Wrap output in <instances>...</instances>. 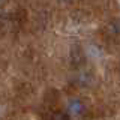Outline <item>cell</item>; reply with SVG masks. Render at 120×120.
I'll list each match as a JSON object with an SVG mask.
<instances>
[{
  "mask_svg": "<svg viewBox=\"0 0 120 120\" xmlns=\"http://www.w3.org/2000/svg\"><path fill=\"white\" fill-rule=\"evenodd\" d=\"M52 120H69V116L65 111H56L52 114Z\"/></svg>",
  "mask_w": 120,
  "mask_h": 120,
  "instance_id": "3",
  "label": "cell"
},
{
  "mask_svg": "<svg viewBox=\"0 0 120 120\" xmlns=\"http://www.w3.org/2000/svg\"><path fill=\"white\" fill-rule=\"evenodd\" d=\"M108 29H110L114 35H119V33H120V21H117V20L111 21L110 26H108Z\"/></svg>",
  "mask_w": 120,
  "mask_h": 120,
  "instance_id": "2",
  "label": "cell"
},
{
  "mask_svg": "<svg viewBox=\"0 0 120 120\" xmlns=\"http://www.w3.org/2000/svg\"><path fill=\"white\" fill-rule=\"evenodd\" d=\"M68 111H69V114L72 116H80L82 111H84V105H82L81 101L78 99H71L69 104H68Z\"/></svg>",
  "mask_w": 120,
  "mask_h": 120,
  "instance_id": "1",
  "label": "cell"
}]
</instances>
